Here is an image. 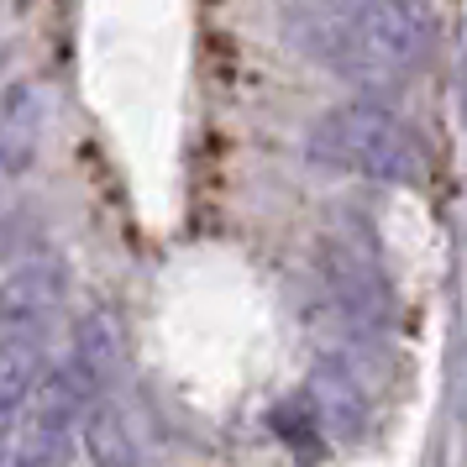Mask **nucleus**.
<instances>
[{"label": "nucleus", "instance_id": "nucleus-5", "mask_svg": "<svg viewBox=\"0 0 467 467\" xmlns=\"http://www.w3.org/2000/svg\"><path fill=\"white\" fill-rule=\"evenodd\" d=\"M305 415L316 420V431L337 436V441H358L368 420H373V394L368 383L337 358H320L310 383H305Z\"/></svg>", "mask_w": 467, "mask_h": 467}, {"label": "nucleus", "instance_id": "nucleus-2", "mask_svg": "<svg viewBox=\"0 0 467 467\" xmlns=\"http://www.w3.org/2000/svg\"><path fill=\"white\" fill-rule=\"evenodd\" d=\"M305 152L320 169L362 173V179H379V184H415L425 173V148L415 142V131L368 95L326 110L316 127L305 131Z\"/></svg>", "mask_w": 467, "mask_h": 467}, {"label": "nucleus", "instance_id": "nucleus-7", "mask_svg": "<svg viewBox=\"0 0 467 467\" xmlns=\"http://www.w3.org/2000/svg\"><path fill=\"white\" fill-rule=\"evenodd\" d=\"M47 131V100L37 79H11L0 89V179H16L37 163Z\"/></svg>", "mask_w": 467, "mask_h": 467}, {"label": "nucleus", "instance_id": "nucleus-4", "mask_svg": "<svg viewBox=\"0 0 467 467\" xmlns=\"http://www.w3.org/2000/svg\"><path fill=\"white\" fill-rule=\"evenodd\" d=\"M85 379L58 362V368H43L37 389L26 394V415H22V436L11 446V457L22 467H68V451H74V436H79V420L89 410Z\"/></svg>", "mask_w": 467, "mask_h": 467}, {"label": "nucleus", "instance_id": "nucleus-1", "mask_svg": "<svg viewBox=\"0 0 467 467\" xmlns=\"http://www.w3.org/2000/svg\"><path fill=\"white\" fill-rule=\"evenodd\" d=\"M284 32L347 85L389 89L436 53L441 16L425 0H305L289 11Z\"/></svg>", "mask_w": 467, "mask_h": 467}, {"label": "nucleus", "instance_id": "nucleus-10", "mask_svg": "<svg viewBox=\"0 0 467 467\" xmlns=\"http://www.w3.org/2000/svg\"><path fill=\"white\" fill-rule=\"evenodd\" d=\"M79 436H85V457L89 467H137V441H131L127 415L116 410V400H89L85 420H79Z\"/></svg>", "mask_w": 467, "mask_h": 467}, {"label": "nucleus", "instance_id": "nucleus-9", "mask_svg": "<svg viewBox=\"0 0 467 467\" xmlns=\"http://www.w3.org/2000/svg\"><path fill=\"white\" fill-rule=\"evenodd\" d=\"M43 379V352L37 341L22 331H0V431H11V420L22 415L26 394Z\"/></svg>", "mask_w": 467, "mask_h": 467}, {"label": "nucleus", "instance_id": "nucleus-8", "mask_svg": "<svg viewBox=\"0 0 467 467\" xmlns=\"http://www.w3.org/2000/svg\"><path fill=\"white\" fill-rule=\"evenodd\" d=\"M68 368L85 379V389L95 400H106L110 389L121 383L127 368V337H121V320L110 310H85L74 320V347H68Z\"/></svg>", "mask_w": 467, "mask_h": 467}, {"label": "nucleus", "instance_id": "nucleus-6", "mask_svg": "<svg viewBox=\"0 0 467 467\" xmlns=\"http://www.w3.org/2000/svg\"><path fill=\"white\" fill-rule=\"evenodd\" d=\"M68 295V263L58 253L22 257L16 268L0 274V331H26L47 320Z\"/></svg>", "mask_w": 467, "mask_h": 467}, {"label": "nucleus", "instance_id": "nucleus-3", "mask_svg": "<svg viewBox=\"0 0 467 467\" xmlns=\"http://www.w3.org/2000/svg\"><path fill=\"white\" fill-rule=\"evenodd\" d=\"M320 289L337 326L347 341H373L383 331H394V284L383 274L373 232L358 226V236L341 226L337 236H326L320 247Z\"/></svg>", "mask_w": 467, "mask_h": 467}]
</instances>
